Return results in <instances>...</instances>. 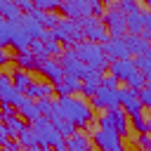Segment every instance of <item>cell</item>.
Instances as JSON below:
<instances>
[{
    "instance_id": "cell-1",
    "label": "cell",
    "mask_w": 151,
    "mask_h": 151,
    "mask_svg": "<svg viewBox=\"0 0 151 151\" xmlns=\"http://www.w3.org/2000/svg\"><path fill=\"white\" fill-rule=\"evenodd\" d=\"M57 109H59V113H61L68 123H73L76 127H85V125H90V120H92V109H90L83 99H78V97H59V99H57Z\"/></svg>"
},
{
    "instance_id": "cell-2",
    "label": "cell",
    "mask_w": 151,
    "mask_h": 151,
    "mask_svg": "<svg viewBox=\"0 0 151 151\" xmlns=\"http://www.w3.org/2000/svg\"><path fill=\"white\" fill-rule=\"evenodd\" d=\"M73 52H76V57L87 66V68H92V71H99V73H104V68H109V57L104 54V50H101V45H97V42H90V40H83V42H78L76 47H73Z\"/></svg>"
},
{
    "instance_id": "cell-3",
    "label": "cell",
    "mask_w": 151,
    "mask_h": 151,
    "mask_svg": "<svg viewBox=\"0 0 151 151\" xmlns=\"http://www.w3.org/2000/svg\"><path fill=\"white\" fill-rule=\"evenodd\" d=\"M31 130L38 139V146L40 149H57V151H66V139L57 132V127L47 120V118H40L35 123H31Z\"/></svg>"
},
{
    "instance_id": "cell-4",
    "label": "cell",
    "mask_w": 151,
    "mask_h": 151,
    "mask_svg": "<svg viewBox=\"0 0 151 151\" xmlns=\"http://www.w3.org/2000/svg\"><path fill=\"white\" fill-rule=\"evenodd\" d=\"M52 38L57 40V42H64L66 45V50H73L78 42H83V26H80V21H71V19H61L59 21V26L52 31Z\"/></svg>"
},
{
    "instance_id": "cell-5",
    "label": "cell",
    "mask_w": 151,
    "mask_h": 151,
    "mask_svg": "<svg viewBox=\"0 0 151 151\" xmlns=\"http://www.w3.org/2000/svg\"><path fill=\"white\" fill-rule=\"evenodd\" d=\"M104 26H106V31H109L111 38H125V33H127V19H125V14L118 9V5H109V7H106Z\"/></svg>"
},
{
    "instance_id": "cell-6",
    "label": "cell",
    "mask_w": 151,
    "mask_h": 151,
    "mask_svg": "<svg viewBox=\"0 0 151 151\" xmlns=\"http://www.w3.org/2000/svg\"><path fill=\"white\" fill-rule=\"evenodd\" d=\"M64 14H66V19H71V21H85V19H90L92 17V0L87 2V0H68V2H61V7H59Z\"/></svg>"
},
{
    "instance_id": "cell-7",
    "label": "cell",
    "mask_w": 151,
    "mask_h": 151,
    "mask_svg": "<svg viewBox=\"0 0 151 151\" xmlns=\"http://www.w3.org/2000/svg\"><path fill=\"white\" fill-rule=\"evenodd\" d=\"M80 26H83V35L90 38V42L104 45V42L111 38L109 31H106V26H104V21H99L97 17H90V19H85V21H80Z\"/></svg>"
},
{
    "instance_id": "cell-8",
    "label": "cell",
    "mask_w": 151,
    "mask_h": 151,
    "mask_svg": "<svg viewBox=\"0 0 151 151\" xmlns=\"http://www.w3.org/2000/svg\"><path fill=\"white\" fill-rule=\"evenodd\" d=\"M61 68H64V73L66 76H76V78H80V80H85L87 78V73H90V68L76 57V52L73 50H64V54H61Z\"/></svg>"
},
{
    "instance_id": "cell-9",
    "label": "cell",
    "mask_w": 151,
    "mask_h": 151,
    "mask_svg": "<svg viewBox=\"0 0 151 151\" xmlns=\"http://www.w3.org/2000/svg\"><path fill=\"white\" fill-rule=\"evenodd\" d=\"M26 101V94H21L14 85L9 76H0V104H12L14 109H19Z\"/></svg>"
},
{
    "instance_id": "cell-10",
    "label": "cell",
    "mask_w": 151,
    "mask_h": 151,
    "mask_svg": "<svg viewBox=\"0 0 151 151\" xmlns=\"http://www.w3.org/2000/svg\"><path fill=\"white\" fill-rule=\"evenodd\" d=\"M92 137L99 151H125L120 144V134L116 130H97Z\"/></svg>"
},
{
    "instance_id": "cell-11",
    "label": "cell",
    "mask_w": 151,
    "mask_h": 151,
    "mask_svg": "<svg viewBox=\"0 0 151 151\" xmlns=\"http://www.w3.org/2000/svg\"><path fill=\"white\" fill-rule=\"evenodd\" d=\"M92 104H94V109L116 111V109H120V94H118V90H106V87H99V90H97V94L92 97Z\"/></svg>"
},
{
    "instance_id": "cell-12",
    "label": "cell",
    "mask_w": 151,
    "mask_h": 151,
    "mask_svg": "<svg viewBox=\"0 0 151 151\" xmlns=\"http://www.w3.org/2000/svg\"><path fill=\"white\" fill-rule=\"evenodd\" d=\"M104 54L109 57V61H120V59H130V50H127V42L125 38H109L104 45H101Z\"/></svg>"
},
{
    "instance_id": "cell-13",
    "label": "cell",
    "mask_w": 151,
    "mask_h": 151,
    "mask_svg": "<svg viewBox=\"0 0 151 151\" xmlns=\"http://www.w3.org/2000/svg\"><path fill=\"white\" fill-rule=\"evenodd\" d=\"M9 26H12V38H9V45L21 54V52H28L31 50V42H33V38L21 28V24H19V19L17 21H9Z\"/></svg>"
},
{
    "instance_id": "cell-14",
    "label": "cell",
    "mask_w": 151,
    "mask_h": 151,
    "mask_svg": "<svg viewBox=\"0 0 151 151\" xmlns=\"http://www.w3.org/2000/svg\"><path fill=\"white\" fill-rule=\"evenodd\" d=\"M137 73L134 59H120V61H111L109 64V76H113L116 80H130V76Z\"/></svg>"
},
{
    "instance_id": "cell-15",
    "label": "cell",
    "mask_w": 151,
    "mask_h": 151,
    "mask_svg": "<svg viewBox=\"0 0 151 151\" xmlns=\"http://www.w3.org/2000/svg\"><path fill=\"white\" fill-rule=\"evenodd\" d=\"M120 94V109L127 113V116H134V113H142V101H139V92L125 87V90H118Z\"/></svg>"
},
{
    "instance_id": "cell-16",
    "label": "cell",
    "mask_w": 151,
    "mask_h": 151,
    "mask_svg": "<svg viewBox=\"0 0 151 151\" xmlns=\"http://www.w3.org/2000/svg\"><path fill=\"white\" fill-rule=\"evenodd\" d=\"M40 71L47 76V80H50V85H61L64 83V78H66V73H64V68H61V64L57 61V59H45V61H40Z\"/></svg>"
},
{
    "instance_id": "cell-17",
    "label": "cell",
    "mask_w": 151,
    "mask_h": 151,
    "mask_svg": "<svg viewBox=\"0 0 151 151\" xmlns=\"http://www.w3.org/2000/svg\"><path fill=\"white\" fill-rule=\"evenodd\" d=\"M47 120H50V123L57 127V132H59L64 139H68L71 134H76V125H73V123H68V120H66V118L59 113V109H57V106H54V111L47 116Z\"/></svg>"
},
{
    "instance_id": "cell-18",
    "label": "cell",
    "mask_w": 151,
    "mask_h": 151,
    "mask_svg": "<svg viewBox=\"0 0 151 151\" xmlns=\"http://www.w3.org/2000/svg\"><path fill=\"white\" fill-rule=\"evenodd\" d=\"M125 42H127L130 54H134V57H142V54L151 52V42L144 35H125Z\"/></svg>"
},
{
    "instance_id": "cell-19",
    "label": "cell",
    "mask_w": 151,
    "mask_h": 151,
    "mask_svg": "<svg viewBox=\"0 0 151 151\" xmlns=\"http://www.w3.org/2000/svg\"><path fill=\"white\" fill-rule=\"evenodd\" d=\"M54 92V85H42V83H33L26 90V99L31 101H40V99H50V94Z\"/></svg>"
},
{
    "instance_id": "cell-20",
    "label": "cell",
    "mask_w": 151,
    "mask_h": 151,
    "mask_svg": "<svg viewBox=\"0 0 151 151\" xmlns=\"http://www.w3.org/2000/svg\"><path fill=\"white\" fill-rule=\"evenodd\" d=\"M125 19H127V35H144V17H142V9L125 14Z\"/></svg>"
},
{
    "instance_id": "cell-21",
    "label": "cell",
    "mask_w": 151,
    "mask_h": 151,
    "mask_svg": "<svg viewBox=\"0 0 151 151\" xmlns=\"http://www.w3.org/2000/svg\"><path fill=\"white\" fill-rule=\"evenodd\" d=\"M66 151H92L90 149V139L83 132H76L66 139Z\"/></svg>"
},
{
    "instance_id": "cell-22",
    "label": "cell",
    "mask_w": 151,
    "mask_h": 151,
    "mask_svg": "<svg viewBox=\"0 0 151 151\" xmlns=\"http://www.w3.org/2000/svg\"><path fill=\"white\" fill-rule=\"evenodd\" d=\"M5 125H7V130H9V137H21L26 130H28V125H26V120L24 118H19V116H12V118H5Z\"/></svg>"
},
{
    "instance_id": "cell-23",
    "label": "cell",
    "mask_w": 151,
    "mask_h": 151,
    "mask_svg": "<svg viewBox=\"0 0 151 151\" xmlns=\"http://www.w3.org/2000/svg\"><path fill=\"white\" fill-rule=\"evenodd\" d=\"M19 111H21V118L24 120H28V123H35V120H40L42 116H40V111H38V104L35 101H31V99H26L21 106H19Z\"/></svg>"
},
{
    "instance_id": "cell-24",
    "label": "cell",
    "mask_w": 151,
    "mask_h": 151,
    "mask_svg": "<svg viewBox=\"0 0 151 151\" xmlns=\"http://www.w3.org/2000/svg\"><path fill=\"white\" fill-rule=\"evenodd\" d=\"M111 113V118H113V127H116V132L123 137V134H127V130H130V125H127V113L123 111V109H116V111H109Z\"/></svg>"
},
{
    "instance_id": "cell-25",
    "label": "cell",
    "mask_w": 151,
    "mask_h": 151,
    "mask_svg": "<svg viewBox=\"0 0 151 151\" xmlns=\"http://www.w3.org/2000/svg\"><path fill=\"white\" fill-rule=\"evenodd\" d=\"M0 17L7 19V21H17L21 19V9L17 2H7V0H0Z\"/></svg>"
},
{
    "instance_id": "cell-26",
    "label": "cell",
    "mask_w": 151,
    "mask_h": 151,
    "mask_svg": "<svg viewBox=\"0 0 151 151\" xmlns=\"http://www.w3.org/2000/svg\"><path fill=\"white\" fill-rule=\"evenodd\" d=\"M17 64H19V68L21 71H40V61L31 54V52H21L19 57H17Z\"/></svg>"
},
{
    "instance_id": "cell-27",
    "label": "cell",
    "mask_w": 151,
    "mask_h": 151,
    "mask_svg": "<svg viewBox=\"0 0 151 151\" xmlns=\"http://www.w3.org/2000/svg\"><path fill=\"white\" fill-rule=\"evenodd\" d=\"M12 85H14L21 94H26V90L33 85V80H31V76H28L26 71H21V68H19V71H14V73H12Z\"/></svg>"
},
{
    "instance_id": "cell-28",
    "label": "cell",
    "mask_w": 151,
    "mask_h": 151,
    "mask_svg": "<svg viewBox=\"0 0 151 151\" xmlns=\"http://www.w3.org/2000/svg\"><path fill=\"white\" fill-rule=\"evenodd\" d=\"M134 66H137V71L146 78V83H151V52L137 57V59H134Z\"/></svg>"
},
{
    "instance_id": "cell-29",
    "label": "cell",
    "mask_w": 151,
    "mask_h": 151,
    "mask_svg": "<svg viewBox=\"0 0 151 151\" xmlns=\"http://www.w3.org/2000/svg\"><path fill=\"white\" fill-rule=\"evenodd\" d=\"M130 118H132L134 132H139V134H151V118H144L142 113H134V116H130Z\"/></svg>"
},
{
    "instance_id": "cell-30",
    "label": "cell",
    "mask_w": 151,
    "mask_h": 151,
    "mask_svg": "<svg viewBox=\"0 0 151 151\" xmlns=\"http://www.w3.org/2000/svg\"><path fill=\"white\" fill-rule=\"evenodd\" d=\"M9 38H12V26L7 19L0 17V47L2 45H9Z\"/></svg>"
},
{
    "instance_id": "cell-31",
    "label": "cell",
    "mask_w": 151,
    "mask_h": 151,
    "mask_svg": "<svg viewBox=\"0 0 151 151\" xmlns=\"http://www.w3.org/2000/svg\"><path fill=\"white\" fill-rule=\"evenodd\" d=\"M59 7H61L59 0H35V9L40 12H57Z\"/></svg>"
},
{
    "instance_id": "cell-32",
    "label": "cell",
    "mask_w": 151,
    "mask_h": 151,
    "mask_svg": "<svg viewBox=\"0 0 151 151\" xmlns=\"http://www.w3.org/2000/svg\"><path fill=\"white\" fill-rule=\"evenodd\" d=\"M127 85H130V90H134V92H142L144 87H146V78L137 71L134 76H130V80H127Z\"/></svg>"
},
{
    "instance_id": "cell-33",
    "label": "cell",
    "mask_w": 151,
    "mask_h": 151,
    "mask_svg": "<svg viewBox=\"0 0 151 151\" xmlns=\"http://www.w3.org/2000/svg\"><path fill=\"white\" fill-rule=\"evenodd\" d=\"M17 142H19L21 146H26V149H33V146H38V139H35V134H33V130H31V127H28V130H26V132H24V134L17 139Z\"/></svg>"
},
{
    "instance_id": "cell-34",
    "label": "cell",
    "mask_w": 151,
    "mask_h": 151,
    "mask_svg": "<svg viewBox=\"0 0 151 151\" xmlns=\"http://www.w3.org/2000/svg\"><path fill=\"white\" fill-rule=\"evenodd\" d=\"M64 85L68 87L71 94H73V92H83V80L76 78V76H66V78H64Z\"/></svg>"
},
{
    "instance_id": "cell-35",
    "label": "cell",
    "mask_w": 151,
    "mask_h": 151,
    "mask_svg": "<svg viewBox=\"0 0 151 151\" xmlns=\"http://www.w3.org/2000/svg\"><path fill=\"white\" fill-rule=\"evenodd\" d=\"M42 45H45V50H47V57H54V54L61 57V54H64V50H61V45H59L57 40H47V42H42Z\"/></svg>"
},
{
    "instance_id": "cell-36",
    "label": "cell",
    "mask_w": 151,
    "mask_h": 151,
    "mask_svg": "<svg viewBox=\"0 0 151 151\" xmlns=\"http://www.w3.org/2000/svg\"><path fill=\"white\" fill-rule=\"evenodd\" d=\"M118 9L123 12V14H130V12H137V9H142L137 2H132V0H123V2H118Z\"/></svg>"
},
{
    "instance_id": "cell-37",
    "label": "cell",
    "mask_w": 151,
    "mask_h": 151,
    "mask_svg": "<svg viewBox=\"0 0 151 151\" xmlns=\"http://www.w3.org/2000/svg\"><path fill=\"white\" fill-rule=\"evenodd\" d=\"M101 87H106V90H118V80H116L113 76H104V78H101Z\"/></svg>"
},
{
    "instance_id": "cell-38",
    "label": "cell",
    "mask_w": 151,
    "mask_h": 151,
    "mask_svg": "<svg viewBox=\"0 0 151 151\" xmlns=\"http://www.w3.org/2000/svg\"><path fill=\"white\" fill-rule=\"evenodd\" d=\"M139 101H142V109H151V92L146 87L139 92Z\"/></svg>"
},
{
    "instance_id": "cell-39",
    "label": "cell",
    "mask_w": 151,
    "mask_h": 151,
    "mask_svg": "<svg viewBox=\"0 0 151 151\" xmlns=\"http://www.w3.org/2000/svg\"><path fill=\"white\" fill-rule=\"evenodd\" d=\"M137 144L142 146V151H151V134H139Z\"/></svg>"
},
{
    "instance_id": "cell-40",
    "label": "cell",
    "mask_w": 151,
    "mask_h": 151,
    "mask_svg": "<svg viewBox=\"0 0 151 151\" xmlns=\"http://www.w3.org/2000/svg\"><path fill=\"white\" fill-rule=\"evenodd\" d=\"M144 17V38H151V12H142Z\"/></svg>"
},
{
    "instance_id": "cell-41",
    "label": "cell",
    "mask_w": 151,
    "mask_h": 151,
    "mask_svg": "<svg viewBox=\"0 0 151 151\" xmlns=\"http://www.w3.org/2000/svg\"><path fill=\"white\" fill-rule=\"evenodd\" d=\"M17 5H19V9L26 12V14H31V12L35 9V2H28V0H17Z\"/></svg>"
},
{
    "instance_id": "cell-42",
    "label": "cell",
    "mask_w": 151,
    "mask_h": 151,
    "mask_svg": "<svg viewBox=\"0 0 151 151\" xmlns=\"http://www.w3.org/2000/svg\"><path fill=\"white\" fill-rule=\"evenodd\" d=\"M97 85H90V83H83V94H87V97H94L97 94Z\"/></svg>"
},
{
    "instance_id": "cell-43",
    "label": "cell",
    "mask_w": 151,
    "mask_h": 151,
    "mask_svg": "<svg viewBox=\"0 0 151 151\" xmlns=\"http://www.w3.org/2000/svg\"><path fill=\"white\" fill-rule=\"evenodd\" d=\"M7 61H9V54H7V52L0 47V66H2V64H7Z\"/></svg>"
},
{
    "instance_id": "cell-44",
    "label": "cell",
    "mask_w": 151,
    "mask_h": 151,
    "mask_svg": "<svg viewBox=\"0 0 151 151\" xmlns=\"http://www.w3.org/2000/svg\"><path fill=\"white\" fill-rule=\"evenodd\" d=\"M26 151H42L40 146H33V149H26Z\"/></svg>"
},
{
    "instance_id": "cell-45",
    "label": "cell",
    "mask_w": 151,
    "mask_h": 151,
    "mask_svg": "<svg viewBox=\"0 0 151 151\" xmlns=\"http://www.w3.org/2000/svg\"><path fill=\"white\" fill-rule=\"evenodd\" d=\"M146 90H149V92H151V83H146Z\"/></svg>"
},
{
    "instance_id": "cell-46",
    "label": "cell",
    "mask_w": 151,
    "mask_h": 151,
    "mask_svg": "<svg viewBox=\"0 0 151 151\" xmlns=\"http://www.w3.org/2000/svg\"><path fill=\"white\" fill-rule=\"evenodd\" d=\"M0 118H2V113H0Z\"/></svg>"
},
{
    "instance_id": "cell-47",
    "label": "cell",
    "mask_w": 151,
    "mask_h": 151,
    "mask_svg": "<svg viewBox=\"0 0 151 151\" xmlns=\"http://www.w3.org/2000/svg\"><path fill=\"white\" fill-rule=\"evenodd\" d=\"M149 42H151V38H149Z\"/></svg>"
}]
</instances>
